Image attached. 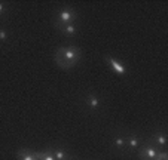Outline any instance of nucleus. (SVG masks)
I'll list each match as a JSON object with an SVG mask.
<instances>
[{
	"instance_id": "1",
	"label": "nucleus",
	"mask_w": 168,
	"mask_h": 160,
	"mask_svg": "<svg viewBox=\"0 0 168 160\" xmlns=\"http://www.w3.org/2000/svg\"><path fill=\"white\" fill-rule=\"evenodd\" d=\"M109 64L112 65V68H113L118 74H125V67L122 64H119L118 61H114L113 58H109Z\"/></svg>"
},
{
	"instance_id": "2",
	"label": "nucleus",
	"mask_w": 168,
	"mask_h": 160,
	"mask_svg": "<svg viewBox=\"0 0 168 160\" xmlns=\"http://www.w3.org/2000/svg\"><path fill=\"white\" fill-rule=\"evenodd\" d=\"M63 52H64V58L68 59V61H72L76 56V50L74 49H67V50H63Z\"/></svg>"
},
{
	"instance_id": "3",
	"label": "nucleus",
	"mask_w": 168,
	"mask_h": 160,
	"mask_svg": "<svg viewBox=\"0 0 168 160\" xmlns=\"http://www.w3.org/2000/svg\"><path fill=\"white\" fill-rule=\"evenodd\" d=\"M61 19H63V21H67V19H70V18H72V13H70V12H61Z\"/></svg>"
},
{
	"instance_id": "4",
	"label": "nucleus",
	"mask_w": 168,
	"mask_h": 160,
	"mask_svg": "<svg viewBox=\"0 0 168 160\" xmlns=\"http://www.w3.org/2000/svg\"><path fill=\"white\" fill-rule=\"evenodd\" d=\"M147 156H149V159H155V157H156V151L153 150V148H149V150H147Z\"/></svg>"
},
{
	"instance_id": "5",
	"label": "nucleus",
	"mask_w": 168,
	"mask_h": 160,
	"mask_svg": "<svg viewBox=\"0 0 168 160\" xmlns=\"http://www.w3.org/2000/svg\"><path fill=\"white\" fill-rule=\"evenodd\" d=\"M89 104H91L92 107H97V105H98V99H97V98H91V99H89Z\"/></svg>"
},
{
	"instance_id": "6",
	"label": "nucleus",
	"mask_w": 168,
	"mask_h": 160,
	"mask_svg": "<svg viewBox=\"0 0 168 160\" xmlns=\"http://www.w3.org/2000/svg\"><path fill=\"white\" fill-rule=\"evenodd\" d=\"M66 31L68 33V34H74V31H76V30H74V27H73V25H68Z\"/></svg>"
},
{
	"instance_id": "7",
	"label": "nucleus",
	"mask_w": 168,
	"mask_h": 160,
	"mask_svg": "<svg viewBox=\"0 0 168 160\" xmlns=\"http://www.w3.org/2000/svg\"><path fill=\"white\" fill-rule=\"evenodd\" d=\"M158 141H159L162 145H164V144H165V138H164V135H159V136H158Z\"/></svg>"
},
{
	"instance_id": "8",
	"label": "nucleus",
	"mask_w": 168,
	"mask_h": 160,
	"mask_svg": "<svg viewBox=\"0 0 168 160\" xmlns=\"http://www.w3.org/2000/svg\"><path fill=\"white\" fill-rule=\"evenodd\" d=\"M57 159H60V160L64 159V154H63V151H58V153H57Z\"/></svg>"
},
{
	"instance_id": "9",
	"label": "nucleus",
	"mask_w": 168,
	"mask_h": 160,
	"mask_svg": "<svg viewBox=\"0 0 168 160\" xmlns=\"http://www.w3.org/2000/svg\"><path fill=\"white\" fill-rule=\"evenodd\" d=\"M6 39V33L5 31H0V40H5Z\"/></svg>"
},
{
	"instance_id": "10",
	"label": "nucleus",
	"mask_w": 168,
	"mask_h": 160,
	"mask_svg": "<svg viewBox=\"0 0 168 160\" xmlns=\"http://www.w3.org/2000/svg\"><path fill=\"white\" fill-rule=\"evenodd\" d=\"M129 144H131V147H137V145H138L137 139H131V142H129Z\"/></svg>"
},
{
	"instance_id": "11",
	"label": "nucleus",
	"mask_w": 168,
	"mask_h": 160,
	"mask_svg": "<svg viewBox=\"0 0 168 160\" xmlns=\"http://www.w3.org/2000/svg\"><path fill=\"white\" fill-rule=\"evenodd\" d=\"M116 144H118L119 147H122V145H124V141H122V139H116Z\"/></svg>"
},
{
	"instance_id": "12",
	"label": "nucleus",
	"mask_w": 168,
	"mask_h": 160,
	"mask_svg": "<svg viewBox=\"0 0 168 160\" xmlns=\"http://www.w3.org/2000/svg\"><path fill=\"white\" fill-rule=\"evenodd\" d=\"M22 160H33V157H31V156H25Z\"/></svg>"
},
{
	"instance_id": "13",
	"label": "nucleus",
	"mask_w": 168,
	"mask_h": 160,
	"mask_svg": "<svg viewBox=\"0 0 168 160\" xmlns=\"http://www.w3.org/2000/svg\"><path fill=\"white\" fill-rule=\"evenodd\" d=\"M45 160H54V157H51V156H46V157H45Z\"/></svg>"
},
{
	"instance_id": "14",
	"label": "nucleus",
	"mask_w": 168,
	"mask_h": 160,
	"mask_svg": "<svg viewBox=\"0 0 168 160\" xmlns=\"http://www.w3.org/2000/svg\"><path fill=\"white\" fill-rule=\"evenodd\" d=\"M3 9H5V7H3V5H2V3H0V12H3Z\"/></svg>"
}]
</instances>
